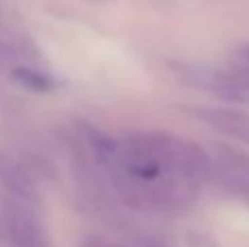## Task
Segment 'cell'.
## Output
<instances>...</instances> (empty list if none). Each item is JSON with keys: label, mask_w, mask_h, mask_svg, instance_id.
<instances>
[{"label": "cell", "mask_w": 249, "mask_h": 247, "mask_svg": "<svg viewBox=\"0 0 249 247\" xmlns=\"http://www.w3.org/2000/svg\"><path fill=\"white\" fill-rule=\"evenodd\" d=\"M199 118L206 121L212 129L221 131V134L230 136L236 140H245L249 142V114L241 109H230V107H208V109H197Z\"/></svg>", "instance_id": "5b68a950"}, {"label": "cell", "mask_w": 249, "mask_h": 247, "mask_svg": "<svg viewBox=\"0 0 249 247\" xmlns=\"http://www.w3.org/2000/svg\"><path fill=\"white\" fill-rule=\"evenodd\" d=\"M232 64L243 66V68H249V44L245 46H238L232 55Z\"/></svg>", "instance_id": "ba28073f"}, {"label": "cell", "mask_w": 249, "mask_h": 247, "mask_svg": "<svg viewBox=\"0 0 249 247\" xmlns=\"http://www.w3.org/2000/svg\"><path fill=\"white\" fill-rule=\"evenodd\" d=\"M79 247H124V245H118L109 239H103V236H86Z\"/></svg>", "instance_id": "52a82bcc"}, {"label": "cell", "mask_w": 249, "mask_h": 247, "mask_svg": "<svg viewBox=\"0 0 249 247\" xmlns=\"http://www.w3.org/2000/svg\"><path fill=\"white\" fill-rule=\"evenodd\" d=\"M214 175L225 191L249 199V158L232 147L219 144L214 149Z\"/></svg>", "instance_id": "7a4b0ae2"}, {"label": "cell", "mask_w": 249, "mask_h": 247, "mask_svg": "<svg viewBox=\"0 0 249 247\" xmlns=\"http://www.w3.org/2000/svg\"><path fill=\"white\" fill-rule=\"evenodd\" d=\"M0 184L7 191L9 197L20 199L29 206L37 208L39 204V188L35 177L31 175V171L26 169L22 162H18L16 158L7 156L0 151Z\"/></svg>", "instance_id": "277c9868"}, {"label": "cell", "mask_w": 249, "mask_h": 247, "mask_svg": "<svg viewBox=\"0 0 249 247\" xmlns=\"http://www.w3.org/2000/svg\"><path fill=\"white\" fill-rule=\"evenodd\" d=\"M18 74H20V79L26 83V86L35 88V90H46V88H48V79L44 77V74H39L37 70L18 68Z\"/></svg>", "instance_id": "8992f818"}, {"label": "cell", "mask_w": 249, "mask_h": 247, "mask_svg": "<svg viewBox=\"0 0 249 247\" xmlns=\"http://www.w3.org/2000/svg\"><path fill=\"white\" fill-rule=\"evenodd\" d=\"M0 230L11 247H46V234L35 206L9 195L0 199Z\"/></svg>", "instance_id": "6da1fadb"}, {"label": "cell", "mask_w": 249, "mask_h": 247, "mask_svg": "<svg viewBox=\"0 0 249 247\" xmlns=\"http://www.w3.org/2000/svg\"><path fill=\"white\" fill-rule=\"evenodd\" d=\"M199 83L223 101L249 103V68L230 64L228 68L199 72Z\"/></svg>", "instance_id": "3957f363"}, {"label": "cell", "mask_w": 249, "mask_h": 247, "mask_svg": "<svg viewBox=\"0 0 249 247\" xmlns=\"http://www.w3.org/2000/svg\"><path fill=\"white\" fill-rule=\"evenodd\" d=\"M142 247H166V243H162L158 239H144L142 241Z\"/></svg>", "instance_id": "9c48e42d"}]
</instances>
